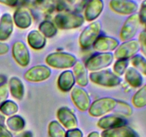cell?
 Returning a JSON list of instances; mask_svg holds the SVG:
<instances>
[{"instance_id":"cell-20","label":"cell","mask_w":146,"mask_h":137,"mask_svg":"<svg viewBox=\"0 0 146 137\" xmlns=\"http://www.w3.org/2000/svg\"><path fill=\"white\" fill-rule=\"evenodd\" d=\"M73 73L75 77L76 83L80 87H86L89 82L88 71L85 67V64L81 61H77L73 67Z\"/></svg>"},{"instance_id":"cell-40","label":"cell","mask_w":146,"mask_h":137,"mask_svg":"<svg viewBox=\"0 0 146 137\" xmlns=\"http://www.w3.org/2000/svg\"><path fill=\"white\" fill-rule=\"evenodd\" d=\"M17 137H33V134L31 131H24V132L21 133V134H19V135Z\"/></svg>"},{"instance_id":"cell-25","label":"cell","mask_w":146,"mask_h":137,"mask_svg":"<svg viewBox=\"0 0 146 137\" xmlns=\"http://www.w3.org/2000/svg\"><path fill=\"white\" fill-rule=\"evenodd\" d=\"M38 30L46 38H52L55 37L58 32L56 26L50 20H44L41 21L38 25Z\"/></svg>"},{"instance_id":"cell-5","label":"cell","mask_w":146,"mask_h":137,"mask_svg":"<svg viewBox=\"0 0 146 137\" xmlns=\"http://www.w3.org/2000/svg\"><path fill=\"white\" fill-rule=\"evenodd\" d=\"M114 55L111 52H98L93 54L84 63L88 71H97L110 67L114 61Z\"/></svg>"},{"instance_id":"cell-2","label":"cell","mask_w":146,"mask_h":137,"mask_svg":"<svg viewBox=\"0 0 146 137\" xmlns=\"http://www.w3.org/2000/svg\"><path fill=\"white\" fill-rule=\"evenodd\" d=\"M75 55L65 51H56L48 54L45 58V62L50 68L56 69L71 68L77 62Z\"/></svg>"},{"instance_id":"cell-47","label":"cell","mask_w":146,"mask_h":137,"mask_svg":"<svg viewBox=\"0 0 146 137\" xmlns=\"http://www.w3.org/2000/svg\"><path fill=\"white\" fill-rule=\"evenodd\" d=\"M142 1H143V0H142Z\"/></svg>"},{"instance_id":"cell-30","label":"cell","mask_w":146,"mask_h":137,"mask_svg":"<svg viewBox=\"0 0 146 137\" xmlns=\"http://www.w3.org/2000/svg\"><path fill=\"white\" fill-rule=\"evenodd\" d=\"M48 133L49 137H65V128L58 121H51L48 126Z\"/></svg>"},{"instance_id":"cell-33","label":"cell","mask_w":146,"mask_h":137,"mask_svg":"<svg viewBox=\"0 0 146 137\" xmlns=\"http://www.w3.org/2000/svg\"><path fill=\"white\" fill-rule=\"evenodd\" d=\"M138 41L139 43L140 51L142 53V55L146 59V30L140 33Z\"/></svg>"},{"instance_id":"cell-14","label":"cell","mask_w":146,"mask_h":137,"mask_svg":"<svg viewBox=\"0 0 146 137\" xmlns=\"http://www.w3.org/2000/svg\"><path fill=\"white\" fill-rule=\"evenodd\" d=\"M119 46V41L110 36L100 35L96 40L92 47L97 52H111Z\"/></svg>"},{"instance_id":"cell-21","label":"cell","mask_w":146,"mask_h":137,"mask_svg":"<svg viewBox=\"0 0 146 137\" xmlns=\"http://www.w3.org/2000/svg\"><path fill=\"white\" fill-rule=\"evenodd\" d=\"M27 40L28 45L34 50L43 49L46 44V38L36 29L31 30L29 32Z\"/></svg>"},{"instance_id":"cell-26","label":"cell","mask_w":146,"mask_h":137,"mask_svg":"<svg viewBox=\"0 0 146 137\" xmlns=\"http://www.w3.org/2000/svg\"><path fill=\"white\" fill-rule=\"evenodd\" d=\"M6 124L9 129L14 132L21 131L26 125L25 120L19 115H13L6 120Z\"/></svg>"},{"instance_id":"cell-35","label":"cell","mask_w":146,"mask_h":137,"mask_svg":"<svg viewBox=\"0 0 146 137\" xmlns=\"http://www.w3.org/2000/svg\"><path fill=\"white\" fill-rule=\"evenodd\" d=\"M9 95V91L8 85L6 83L0 86V105L3 102L7 101Z\"/></svg>"},{"instance_id":"cell-32","label":"cell","mask_w":146,"mask_h":137,"mask_svg":"<svg viewBox=\"0 0 146 137\" xmlns=\"http://www.w3.org/2000/svg\"><path fill=\"white\" fill-rule=\"evenodd\" d=\"M129 65V61L126 59H117L113 66V72L118 76L125 74Z\"/></svg>"},{"instance_id":"cell-43","label":"cell","mask_w":146,"mask_h":137,"mask_svg":"<svg viewBox=\"0 0 146 137\" xmlns=\"http://www.w3.org/2000/svg\"><path fill=\"white\" fill-rule=\"evenodd\" d=\"M87 137H101V135L97 131H92L87 136Z\"/></svg>"},{"instance_id":"cell-42","label":"cell","mask_w":146,"mask_h":137,"mask_svg":"<svg viewBox=\"0 0 146 137\" xmlns=\"http://www.w3.org/2000/svg\"><path fill=\"white\" fill-rule=\"evenodd\" d=\"M6 123L5 116L0 112V126H4Z\"/></svg>"},{"instance_id":"cell-46","label":"cell","mask_w":146,"mask_h":137,"mask_svg":"<svg viewBox=\"0 0 146 137\" xmlns=\"http://www.w3.org/2000/svg\"><path fill=\"white\" fill-rule=\"evenodd\" d=\"M144 26H145V30H146V22H145V25H144Z\"/></svg>"},{"instance_id":"cell-34","label":"cell","mask_w":146,"mask_h":137,"mask_svg":"<svg viewBox=\"0 0 146 137\" xmlns=\"http://www.w3.org/2000/svg\"><path fill=\"white\" fill-rule=\"evenodd\" d=\"M138 14L141 24L145 25L146 22V0H143L141 3Z\"/></svg>"},{"instance_id":"cell-41","label":"cell","mask_w":146,"mask_h":137,"mask_svg":"<svg viewBox=\"0 0 146 137\" xmlns=\"http://www.w3.org/2000/svg\"><path fill=\"white\" fill-rule=\"evenodd\" d=\"M7 81V78L4 74H0V86L3 84H6Z\"/></svg>"},{"instance_id":"cell-12","label":"cell","mask_w":146,"mask_h":137,"mask_svg":"<svg viewBox=\"0 0 146 137\" xmlns=\"http://www.w3.org/2000/svg\"><path fill=\"white\" fill-rule=\"evenodd\" d=\"M71 98L74 106L81 111H86L91 104V98L83 87H74L71 91Z\"/></svg>"},{"instance_id":"cell-39","label":"cell","mask_w":146,"mask_h":137,"mask_svg":"<svg viewBox=\"0 0 146 137\" xmlns=\"http://www.w3.org/2000/svg\"><path fill=\"white\" fill-rule=\"evenodd\" d=\"M0 137H13V136L4 126H0Z\"/></svg>"},{"instance_id":"cell-17","label":"cell","mask_w":146,"mask_h":137,"mask_svg":"<svg viewBox=\"0 0 146 137\" xmlns=\"http://www.w3.org/2000/svg\"><path fill=\"white\" fill-rule=\"evenodd\" d=\"M127 120L124 117L115 114H111L101 117L97 122V126L101 129L107 130L127 126Z\"/></svg>"},{"instance_id":"cell-16","label":"cell","mask_w":146,"mask_h":137,"mask_svg":"<svg viewBox=\"0 0 146 137\" xmlns=\"http://www.w3.org/2000/svg\"><path fill=\"white\" fill-rule=\"evenodd\" d=\"M12 18L14 25L20 29L29 28L33 22L31 11L24 7L17 8L13 14Z\"/></svg>"},{"instance_id":"cell-24","label":"cell","mask_w":146,"mask_h":137,"mask_svg":"<svg viewBox=\"0 0 146 137\" xmlns=\"http://www.w3.org/2000/svg\"><path fill=\"white\" fill-rule=\"evenodd\" d=\"M134 130L128 126L104 130L101 133V137H128Z\"/></svg>"},{"instance_id":"cell-36","label":"cell","mask_w":146,"mask_h":137,"mask_svg":"<svg viewBox=\"0 0 146 137\" xmlns=\"http://www.w3.org/2000/svg\"><path fill=\"white\" fill-rule=\"evenodd\" d=\"M65 137H84V134L81 129L78 128H71L66 131Z\"/></svg>"},{"instance_id":"cell-37","label":"cell","mask_w":146,"mask_h":137,"mask_svg":"<svg viewBox=\"0 0 146 137\" xmlns=\"http://www.w3.org/2000/svg\"><path fill=\"white\" fill-rule=\"evenodd\" d=\"M19 1L20 0H0V4L7 7H14L18 5Z\"/></svg>"},{"instance_id":"cell-9","label":"cell","mask_w":146,"mask_h":137,"mask_svg":"<svg viewBox=\"0 0 146 137\" xmlns=\"http://www.w3.org/2000/svg\"><path fill=\"white\" fill-rule=\"evenodd\" d=\"M139 51L140 46L138 40L131 39L119 44L114 51L113 55L116 59L129 60L138 54Z\"/></svg>"},{"instance_id":"cell-15","label":"cell","mask_w":146,"mask_h":137,"mask_svg":"<svg viewBox=\"0 0 146 137\" xmlns=\"http://www.w3.org/2000/svg\"><path fill=\"white\" fill-rule=\"evenodd\" d=\"M104 9V0H89L84 9V17L85 21L93 22L102 14Z\"/></svg>"},{"instance_id":"cell-44","label":"cell","mask_w":146,"mask_h":137,"mask_svg":"<svg viewBox=\"0 0 146 137\" xmlns=\"http://www.w3.org/2000/svg\"><path fill=\"white\" fill-rule=\"evenodd\" d=\"M61 1H64L66 4H74V3L76 2V0H61Z\"/></svg>"},{"instance_id":"cell-29","label":"cell","mask_w":146,"mask_h":137,"mask_svg":"<svg viewBox=\"0 0 146 137\" xmlns=\"http://www.w3.org/2000/svg\"><path fill=\"white\" fill-rule=\"evenodd\" d=\"M19 111V106L15 101L8 100L3 102L0 105V112L4 116H11L15 115Z\"/></svg>"},{"instance_id":"cell-38","label":"cell","mask_w":146,"mask_h":137,"mask_svg":"<svg viewBox=\"0 0 146 137\" xmlns=\"http://www.w3.org/2000/svg\"><path fill=\"white\" fill-rule=\"evenodd\" d=\"M9 51V46L3 41H0V56L7 54Z\"/></svg>"},{"instance_id":"cell-22","label":"cell","mask_w":146,"mask_h":137,"mask_svg":"<svg viewBox=\"0 0 146 137\" xmlns=\"http://www.w3.org/2000/svg\"><path fill=\"white\" fill-rule=\"evenodd\" d=\"M8 88L12 97L17 100H22L25 94V88L23 81L17 76H11L9 79Z\"/></svg>"},{"instance_id":"cell-28","label":"cell","mask_w":146,"mask_h":137,"mask_svg":"<svg viewBox=\"0 0 146 137\" xmlns=\"http://www.w3.org/2000/svg\"><path fill=\"white\" fill-rule=\"evenodd\" d=\"M113 112H114L115 115L125 118V117L131 116L133 113V109L132 106L128 103L121 100H117L116 106Z\"/></svg>"},{"instance_id":"cell-11","label":"cell","mask_w":146,"mask_h":137,"mask_svg":"<svg viewBox=\"0 0 146 137\" xmlns=\"http://www.w3.org/2000/svg\"><path fill=\"white\" fill-rule=\"evenodd\" d=\"M11 55L15 62L21 67H27L31 61V54L25 43L17 41L11 47Z\"/></svg>"},{"instance_id":"cell-10","label":"cell","mask_w":146,"mask_h":137,"mask_svg":"<svg viewBox=\"0 0 146 137\" xmlns=\"http://www.w3.org/2000/svg\"><path fill=\"white\" fill-rule=\"evenodd\" d=\"M109 7L114 13L122 16H131L138 10V4L133 0H110Z\"/></svg>"},{"instance_id":"cell-4","label":"cell","mask_w":146,"mask_h":137,"mask_svg":"<svg viewBox=\"0 0 146 137\" xmlns=\"http://www.w3.org/2000/svg\"><path fill=\"white\" fill-rule=\"evenodd\" d=\"M102 25L99 21L91 22L81 31L78 38V44L83 49L92 47L96 40L101 35Z\"/></svg>"},{"instance_id":"cell-8","label":"cell","mask_w":146,"mask_h":137,"mask_svg":"<svg viewBox=\"0 0 146 137\" xmlns=\"http://www.w3.org/2000/svg\"><path fill=\"white\" fill-rule=\"evenodd\" d=\"M51 76V69L49 67L44 64H38L27 70L24 74V78L29 82L39 83L46 81Z\"/></svg>"},{"instance_id":"cell-23","label":"cell","mask_w":146,"mask_h":137,"mask_svg":"<svg viewBox=\"0 0 146 137\" xmlns=\"http://www.w3.org/2000/svg\"><path fill=\"white\" fill-rule=\"evenodd\" d=\"M125 81L133 88H140L143 84V75L134 67H128L124 74Z\"/></svg>"},{"instance_id":"cell-45","label":"cell","mask_w":146,"mask_h":137,"mask_svg":"<svg viewBox=\"0 0 146 137\" xmlns=\"http://www.w3.org/2000/svg\"><path fill=\"white\" fill-rule=\"evenodd\" d=\"M128 137H140V136L138 135V134L136 132V131H134V132L132 133V134H131Z\"/></svg>"},{"instance_id":"cell-6","label":"cell","mask_w":146,"mask_h":137,"mask_svg":"<svg viewBox=\"0 0 146 137\" xmlns=\"http://www.w3.org/2000/svg\"><path fill=\"white\" fill-rule=\"evenodd\" d=\"M117 99L112 97H102L93 101L88 108V114L93 117H102L113 111Z\"/></svg>"},{"instance_id":"cell-19","label":"cell","mask_w":146,"mask_h":137,"mask_svg":"<svg viewBox=\"0 0 146 137\" xmlns=\"http://www.w3.org/2000/svg\"><path fill=\"white\" fill-rule=\"evenodd\" d=\"M75 84V77L71 70L67 69L62 71L57 78V86L62 92L66 93L71 91Z\"/></svg>"},{"instance_id":"cell-31","label":"cell","mask_w":146,"mask_h":137,"mask_svg":"<svg viewBox=\"0 0 146 137\" xmlns=\"http://www.w3.org/2000/svg\"><path fill=\"white\" fill-rule=\"evenodd\" d=\"M133 67L136 68L141 74L146 76V59L143 55L136 54L131 59Z\"/></svg>"},{"instance_id":"cell-3","label":"cell","mask_w":146,"mask_h":137,"mask_svg":"<svg viewBox=\"0 0 146 137\" xmlns=\"http://www.w3.org/2000/svg\"><path fill=\"white\" fill-rule=\"evenodd\" d=\"M89 80L96 85L108 88L116 87L121 83V77L110 69L93 71L89 74Z\"/></svg>"},{"instance_id":"cell-13","label":"cell","mask_w":146,"mask_h":137,"mask_svg":"<svg viewBox=\"0 0 146 137\" xmlns=\"http://www.w3.org/2000/svg\"><path fill=\"white\" fill-rule=\"evenodd\" d=\"M56 117L58 122L64 128L68 130L77 128L78 126V119L76 116L68 107H60L56 111Z\"/></svg>"},{"instance_id":"cell-7","label":"cell","mask_w":146,"mask_h":137,"mask_svg":"<svg viewBox=\"0 0 146 137\" xmlns=\"http://www.w3.org/2000/svg\"><path fill=\"white\" fill-rule=\"evenodd\" d=\"M141 22L138 13L128 16L121 27L120 38L123 41L133 39L139 29Z\"/></svg>"},{"instance_id":"cell-18","label":"cell","mask_w":146,"mask_h":137,"mask_svg":"<svg viewBox=\"0 0 146 137\" xmlns=\"http://www.w3.org/2000/svg\"><path fill=\"white\" fill-rule=\"evenodd\" d=\"M14 21L9 13H4L0 17V41L4 42L11 37L14 31Z\"/></svg>"},{"instance_id":"cell-27","label":"cell","mask_w":146,"mask_h":137,"mask_svg":"<svg viewBox=\"0 0 146 137\" xmlns=\"http://www.w3.org/2000/svg\"><path fill=\"white\" fill-rule=\"evenodd\" d=\"M131 102L136 108H142L146 106V84L138 88V91L133 96Z\"/></svg>"},{"instance_id":"cell-1","label":"cell","mask_w":146,"mask_h":137,"mask_svg":"<svg viewBox=\"0 0 146 137\" xmlns=\"http://www.w3.org/2000/svg\"><path fill=\"white\" fill-rule=\"evenodd\" d=\"M85 22L82 14L72 11H61L56 14L54 23L61 30H71L79 28Z\"/></svg>"}]
</instances>
